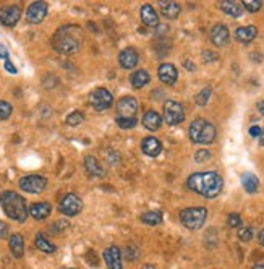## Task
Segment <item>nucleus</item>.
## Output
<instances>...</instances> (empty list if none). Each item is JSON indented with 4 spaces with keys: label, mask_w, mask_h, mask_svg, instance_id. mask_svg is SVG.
<instances>
[{
    "label": "nucleus",
    "mask_w": 264,
    "mask_h": 269,
    "mask_svg": "<svg viewBox=\"0 0 264 269\" xmlns=\"http://www.w3.org/2000/svg\"><path fill=\"white\" fill-rule=\"evenodd\" d=\"M256 36H258V29H256V26H253V24H250V26H240V28L235 31L237 41H238V42H243V44L251 42Z\"/></svg>",
    "instance_id": "21"
},
{
    "label": "nucleus",
    "mask_w": 264,
    "mask_h": 269,
    "mask_svg": "<svg viewBox=\"0 0 264 269\" xmlns=\"http://www.w3.org/2000/svg\"><path fill=\"white\" fill-rule=\"evenodd\" d=\"M258 110H260V114L261 115H264V101H260V102H258Z\"/></svg>",
    "instance_id": "44"
},
{
    "label": "nucleus",
    "mask_w": 264,
    "mask_h": 269,
    "mask_svg": "<svg viewBox=\"0 0 264 269\" xmlns=\"http://www.w3.org/2000/svg\"><path fill=\"white\" fill-rule=\"evenodd\" d=\"M185 65H186V68H188V70H195V67H193L191 62H185Z\"/></svg>",
    "instance_id": "46"
},
{
    "label": "nucleus",
    "mask_w": 264,
    "mask_h": 269,
    "mask_svg": "<svg viewBox=\"0 0 264 269\" xmlns=\"http://www.w3.org/2000/svg\"><path fill=\"white\" fill-rule=\"evenodd\" d=\"M253 269H264V265H255Z\"/></svg>",
    "instance_id": "47"
},
{
    "label": "nucleus",
    "mask_w": 264,
    "mask_h": 269,
    "mask_svg": "<svg viewBox=\"0 0 264 269\" xmlns=\"http://www.w3.org/2000/svg\"><path fill=\"white\" fill-rule=\"evenodd\" d=\"M0 205H2L5 214H7L10 219H13L16 222L26 221L28 208L23 196H20L15 192H3L0 195Z\"/></svg>",
    "instance_id": "3"
},
{
    "label": "nucleus",
    "mask_w": 264,
    "mask_h": 269,
    "mask_svg": "<svg viewBox=\"0 0 264 269\" xmlns=\"http://www.w3.org/2000/svg\"><path fill=\"white\" fill-rule=\"evenodd\" d=\"M34 245H36V248H39L41 252H44V253H54L57 248H55V245L54 244H50V242L44 237L42 234H37L36 235V239H34Z\"/></svg>",
    "instance_id": "28"
},
{
    "label": "nucleus",
    "mask_w": 264,
    "mask_h": 269,
    "mask_svg": "<svg viewBox=\"0 0 264 269\" xmlns=\"http://www.w3.org/2000/svg\"><path fill=\"white\" fill-rule=\"evenodd\" d=\"M81 42H83V31L78 26H73V24L62 26L52 36L54 49L63 55L76 54L78 49L81 47Z\"/></svg>",
    "instance_id": "2"
},
{
    "label": "nucleus",
    "mask_w": 264,
    "mask_h": 269,
    "mask_svg": "<svg viewBox=\"0 0 264 269\" xmlns=\"http://www.w3.org/2000/svg\"><path fill=\"white\" fill-rule=\"evenodd\" d=\"M263 6V2L261 0H245L243 2V8L245 10H248V11H251V13H255V11H258Z\"/></svg>",
    "instance_id": "32"
},
{
    "label": "nucleus",
    "mask_w": 264,
    "mask_h": 269,
    "mask_svg": "<svg viewBox=\"0 0 264 269\" xmlns=\"http://www.w3.org/2000/svg\"><path fill=\"white\" fill-rule=\"evenodd\" d=\"M258 240H260V244L264 247V229H263V231L260 232V235H258Z\"/></svg>",
    "instance_id": "45"
},
{
    "label": "nucleus",
    "mask_w": 264,
    "mask_h": 269,
    "mask_svg": "<svg viewBox=\"0 0 264 269\" xmlns=\"http://www.w3.org/2000/svg\"><path fill=\"white\" fill-rule=\"evenodd\" d=\"M112 102H114V97L106 88H98L89 94V104H91L96 110H106L112 106Z\"/></svg>",
    "instance_id": "9"
},
{
    "label": "nucleus",
    "mask_w": 264,
    "mask_h": 269,
    "mask_svg": "<svg viewBox=\"0 0 264 269\" xmlns=\"http://www.w3.org/2000/svg\"><path fill=\"white\" fill-rule=\"evenodd\" d=\"M157 75H159V80L162 81L164 84H169V86H172V84H175V81H177L178 71L172 63H162L159 67V70H157Z\"/></svg>",
    "instance_id": "15"
},
{
    "label": "nucleus",
    "mask_w": 264,
    "mask_h": 269,
    "mask_svg": "<svg viewBox=\"0 0 264 269\" xmlns=\"http://www.w3.org/2000/svg\"><path fill=\"white\" fill-rule=\"evenodd\" d=\"M0 58H5V60H8V50L5 47L3 44H0Z\"/></svg>",
    "instance_id": "42"
},
{
    "label": "nucleus",
    "mask_w": 264,
    "mask_h": 269,
    "mask_svg": "<svg viewBox=\"0 0 264 269\" xmlns=\"http://www.w3.org/2000/svg\"><path fill=\"white\" fill-rule=\"evenodd\" d=\"M186 187H188L191 192L201 195L208 200H212L221 195L224 180L222 177L216 172H198L188 177Z\"/></svg>",
    "instance_id": "1"
},
{
    "label": "nucleus",
    "mask_w": 264,
    "mask_h": 269,
    "mask_svg": "<svg viewBox=\"0 0 264 269\" xmlns=\"http://www.w3.org/2000/svg\"><path fill=\"white\" fill-rule=\"evenodd\" d=\"M136 123H138L136 119H120V117H117V125H119L120 128H124V130L136 127Z\"/></svg>",
    "instance_id": "34"
},
{
    "label": "nucleus",
    "mask_w": 264,
    "mask_h": 269,
    "mask_svg": "<svg viewBox=\"0 0 264 269\" xmlns=\"http://www.w3.org/2000/svg\"><path fill=\"white\" fill-rule=\"evenodd\" d=\"M208 218V209L203 206H196V208H186L180 213V222L190 231H198L201 229Z\"/></svg>",
    "instance_id": "5"
},
{
    "label": "nucleus",
    "mask_w": 264,
    "mask_h": 269,
    "mask_svg": "<svg viewBox=\"0 0 264 269\" xmlns=\"http://www.w3.org/2000/svg\"><path fill=\"white\" fill-rule=\"evenodd\" d=\"M209 97H211V88H204V89L201 91V93H199V94L196 96V104H198V106L204 107L206 104H208Z\"/></svg>",
    "instance_id": "31"
},
{
    "label": "nucleus",
    "mask_w": 264,
    "mask_h": 269,
    "mask_svg": "<svg viewBox=\"0 0 264 269\" xmlns=\"http://www.w3.org/2000/svg\"><path fill=\"white\" fill-rule=\"evenodd\" d=\"M104 261L109 269H124L122 265V252L117 247H111L104 252Z\"/></svg>",
    "instance_id": "16"
},
{
    "label": "nucleus",
    "mask_w": 264,
    "mask_h": 269,
    "mask_svg": "<svg viewBox=\"0 0 264 269\" xmlns=\"http://www.w3.org/2000/svg\"><path fill=\"white\" fill-rule=\"evenodd\" d=\"M261 133H263L261 127L255 125V127H251V128H250V135L253 136V138H256V136H261Z\"/></svg>",
    "instance_id": "40"
},
{
    "label": "nucleus",
    "mask_w": 264,
    "mask_h": 269,
    "mask_svg": "<svg viewBox=\"0 0 264 269\" xmlns=\"http://www.w3.org/2000/svg\"><path fill=\"white\" fill-rule=\"evenodd\" d=\"M85 167H86V172L91 177H104L106 175L104 169H102L99 161L96 159L94 156H86L85 157Z\"/></svg>",
    "instance_id": "23"
},
{
    "label": "nucleus",
    "mask_w": 264,
    "mask_h": 269,
    "mask_svg": "<svg viewBox=\"0 0 264 269\" xmlns=\"http://www.w3.org/2000/svg\"><path fill=\"white\" fill-rule=\"evenodd\" d=\"M209 157H211V153H209L208 149H199L198 153L195 154V161L201 164V162L209 161Z\"/></svg>",
    "instance_id": "35"
},
{
    "label": "nucleus",
    "mask_w": 264,
    "mask_h": 269,
    "mask_svg": "<svg viewBox=\"0 0 264 269\" xmlns=\"http://www.w3.org/2000/svg\"><path fill=\"white\" fill-rule=\"evenodd\" d=\"M238 237H240L242 242H250L253 239V231L250 227H243L240 232H238Z\"/></svg>",
    "instance_id": "36"
},
{
    "label": "nucleus",
    "mask_w": 264,
    "mask_h": 269,
    "mask_svg": "<svg viewBox=\"0 0 264 269\" xmlns=\"http://www.w3.org/2000/svg\"><path fill=\"white\" fill-rule=\"evenodd\" d=\"M141 151L149 157H157L160 154V151H162V144H160L157 138L146 136L144 140L141 141Z\"/></svg>",
    "instance_id": "17"
},
{
    "label": "nucleus",
    "mask_w": 264,
    "mask_h": 269,
    "mask_svg": "<svg viewBox=\"0 0 264 269\" xmlns=\"http://www.w3.org/2000/svg\"><path fill=\"white\" fill-rule=\"evenodd\" d=\"M20 188L26 193H42L47 187V179L41 175H26L20 179Z\"/></svg>",
    "instance_id": "7"
},
{
    "label": "nucleus",
    "mask_w": 264,
    "mask_h": 269,
    "mask_svg": "<svg viewBox=\"0 0 264 269\" xmlns=\"http://www.w3.org/2000/svg\"><path fill=\"white\" fill-rule=\"evenodd\" d=\"M10 245V252L15 258H21L24 253V240L21 234H13L8 240Z\"/></svg>",
    "instance_id": "22"
},
{
    "label": "nucleus",
    "mask_w": 264,
    "mask_h": 269,
    "mask_svg": "<svg viewBox=\"0 0 264 269\" xmlns=\"http://www.w3.org/2000/svg\"><path fill=\"white\" fill-rule=\"evenodd\" d=\"M242 185L248 193H256L258 188H260V180H258V177L255 174L247 172L242 175Z\"/></svg>",
    "instance_id": "27"
},
{
    "label": "nucleus",
    "mask_w": 264,
    "mask_h": 269,
    "mask_svg": "<svg viewBox=\"0 0 264 269\" xmlns=\"http://www.w3.org/2000/svg\"><path fill=\"white\" fill-rule=\"evenodd\" d=\"M141 21L149 28H156L159 26V15L157 11L152 8L151 5H143L141 6Z\"/></svg>",
    "instance_id": "19"
},
{
    "label": "nucleus",
    "mask_w": 264,
    "mask_h": 269,
    "mask_svg": "<svg viewBox=\"0 0 264 269\" xmlns=\"http://www.w3.org/2000/svg\"><path fill=\"white\" fill-rule=\"evenodd\" d=\"M185 119L182 104L177 101H167L164 104V120L167 125H178Z\"/></svg>",
    "instance_id": "6"
},
{
    "label": "nucleus",
    "mask_w": 264,
    "mask_h": 269,
    "mask_svg": "<svg viewBox=\"0 0 264 269\" xmlns=\"http://www.w3.org/2000/svg\"><path fill=\"white\" fill-rule=\"evenodd\" d=\"M260 138H261V144H263V146H264V132L261 133V136H260Z\"/></svg>",
    "instance_id": "49"
},
{
    "label": "nucleus",
    "mask_w": 264,
    "mask_h": 269,
    "mask_svg": "<svg viewBox=\"0 0 264 269\" xmlns=\"http://www.w3.org/2000/svg\"><path fill=\"white\" fill-rule=\"evenodd\" d=\"M141 222H144L147 226H157L162 222V213L160 211H147L144 214H141Z\"/></svg>",
    "instance_id": "29"
},
{
    "label": "nucleus",
    "mask_w": 264,
    "mask_h": 269,
    "mask_svg": "<svg viewBox=\"0 0 264 269\" xmlns=\"http://www.w3.org/2000/svg\"><path fill=\"white\" fill-rule=\"evenodd\" d=\"M211 41L214 45H219V47H222L225 45L229 41H230V32H229V28L225 24H216L212 26L211 29Z\"/></svg>",
    "instance_id": "14"
},
{
    "label": "nucleus",
    "mask_w": 264,
    "mask_h": 269,
    "mask_svg": "<svg viewBox=\"0 0 264 269\" xmlns=\"http://www.w3.org/2000/svg\"><path fill=\"white\" fill-rule=\"evenodd\" d=\"M50 211H52V208H50L49 203H34V205L29 206L28 214L31 216V218L37 219V221H42V219L49 218Z\"/></svg>",
    "instance_id": "18"
},
{
    "label": "nucleus",
    "mask_w": 264,
    "mask_h": 269,
    "mask_svg": "<svg viewBox=\"0 0 264 269\" xmlns=\"http://www.w3.org/2000/svg\"><path fill=\"white\" fill-rule=\"evenodd\" d=\"M143 125L146 130H149V132H156L159 130V127L162 125V119H160V115L156 112V110H147L143 115Z\"/></svg>",
    "instance_id": "20"
},
{
    "label": "nucleus",
    "mask_w": 264,
    "mask_h": 269,
    "mask_svg": "<svg viewBox=\"0 0 264 269\" xmlns=\"http://www.w3.org/2000/svg\"><path fill=\"white\" fill-rule=\"evenodd\" d=\"M203 57H204V60H206V62L217 60V55H214V52H209V50H206L204 54H203Z\"/></svg>",
    "instance_id": "41"
},
{
    "label": "nucleus",
    "mask_w": 264,
    "mask_h": 269,
    "mask_svg": "<svg viewBox=\"0 0 264 269\" xmlns=\"http://www.w3.org/2000/svg\"><path fill=\"white\" fill-rule=\"evenodd\" d=\"M138 257H139V250H138L136 247L130 245V247L127 248V258L130 260V261H134Z\"/></svg>",
    "instance_id": "38"
},
{
    "label": "nucleus",
    "mask_w": 264,
    "mask_h": 269,
    "mask_svg": "<svg viewBox=\"0 0 264 269\" xmlns=\"http://www.w3.org/2000/svg\"><path fill=\"white\" fill-rule=\"evenodd\" d=\"M190 140L198 144H211L216 140V127L206 119H196L191 122L188 130Z\"/></svg>",
    "instance_id": "4"
},
{
    "label": "nucleus",
    "mask_w": 264,
    "mask_h": 269,
    "mask_svg": "<svg viewBox=\"0 0 264 269\" xmlns=\"http://www.w3.org/2000/svg\"><path fill=\"white\" fill-rule=\"evenodd\" d=\"M149 80H151L149 73H147L146 70H136V71H133L130 76V83L134 89H141L143 86H146V84L149 83Z\"/></svg>",
    "instance_id": "25"
},
{
    "label": "nucleus",
    "mask_w": 264,
    "mask_h": 269,
    "mask_svg": "<svg viewBox=\"0 0 264 269\" xmlns=\"http://www.w3.org/2000/svg\"><path fill=\"white\" fill-rule=\"evenodd\" d=\"M227 222H229V226L230 227H240L242 226V218L238 214H235V213H232V214H229V219H227Z\"/></svg>",
    "instance_id": "37"
},
{
    "label": "nucleus",
    "mask_w": 264,
    "mask_h": 269,
    "mask_svg": "<svg viewBox=\"0 0 264 269\" xmlns=\"http://www.w3.org/2000/svg\"><path fill=\"white\" fill-rule=\"evenodd\" d=\"M8 235V226L0 221V239H5Z\"/></svg>",
    "instance_id": "39"
},
{
    "label": "nucleus",
    "mask_w": 264,
    "mask_h": 269,
    "mask_svg": "<svg viewBox=\"0 0 264 269\" xmlns=\"http://www.w3.org/2000/svg\"><path fill=\"white\" fill-rule=\"evenodd\" d=\"M11 104L8 102H5V101H0V122L5 120V119H8V117L11 115Z\"/></svg>",
    "instance_id": "33"
},
{
    "label": "nucleus",
    "mask_w": 264,
    "mask_h": 269,
    "mask_svg": "<svg viewBox=\"0 0 264 269\" xmlns=\"http://www.w3.org/2000/svg\"><path fill=\"white\" fill-rule=\"evenodd\" d=\"M20 18H21V8L18 5H7L3 8H0V23L3 26L13 28L20 21Z\"/></svg>",
    "instance_id": "11"
},
{
    "label": "nucleus",
    "mask_w": 264,
    "mask_h": 269,
    "mask_svg": "<svg viewBox=\"0 0 264 269\" xmlns=\"http://www.w3.org/2000/svg\"><path fill=\"white\" fill-rule=\"evenodd\" d=\"M138 60H139V55L138 52L134 50L133 47H127L120 52L119 55V62H120V67L125 68V70H132L138 65Z\"/></svg>",
    "instance_id": "13"
},
{
    "label": "nucleus",
    "mask_w": 264,
    "mask_h": 269,
    "mask_svg": "<svg viewBox=\"0 0 264 269\" xmlns=\"http://www.w3.org/2000/svg\"><path fill=\"white\" fill-rule=\"evenodd\" d=\"M180 10H182V6H180L177 2H160V11H162V15L169 19H175L178 15H180Z\"/></svg>",
    "instance_id": "26"
},
{
    "label": "nucleus",
    "mask_w": 264,
    "mask_h": 269,
    "mask_svg": "<svg viewBox=\"0 0 264 269\" xmlns=\"http://www.w3.org/2000/svg\"><path fill=\"white\" fill-rule=\"evenodd\" d=\"M83 120H85V115H83V112H80V110H75V112L68 114L65 123L70 127H76V125H80Z\"/></svg>",
    "instance_id": "30"
},
{
    "label": "nucleus",
    "mask_w": 264,
    "mask_h": 269,
    "mask_svg": "<svg viewBox=\"0 0 264 269\" xmlns=\"http://www.w3.org/2000/svg\"><path fill=\"white\" fill-rule=\"evenodd\" d=\"M143 269H156V268H154V266H151V265H146Z\"/></svg>",
    "instance_id": "48"
},
{
    "label": "nucleus",
    "mask_w": 264,
    "mask_h": 269,
    "mask_svg": "<svg viewBox=\"0 0 264 269\" xmlns=\"http://www.w3.org/2000/svg\"><path fill=\"white\" fill-rule=\"evenodd\" d=\"M5 70L10 71V73H16V68H15V65L11 63L10 60H5Z\"/></svg>",
    "instance_id": "43"
},
{
    "label": "nucleus",
    "mask_w": 264,
    "mask_h": 269,
    "mask_svg": "<svg viewBox=\"0 0 264 269\" xmlns=\"http://www.w3.org/2000/svg\"><path fill=\"white\" fill-rule=\"evenodd\" d=\"M221 10L232 18H240L243 15V5L234 2V0H225V2H222Z\"/></svg>",
    "instance_id": "24"
},
{
    "label": "nucleus",
    "mask_w": 264,
    "mask_h": 269,
    "mask_svg": "<svg viewBox=\"0 0 264 269\" xmlns=\"http://www.w3.org/2000/svg\"><path fill=\"white\" fill-rule=\"evenodd\" d=\"M81 209H83V201H81L76 195H73V193L65 195V196H63V198L60 200V203H59V211H60L62 214L68 216V218L80 214Z\"/></svg>",
    "instance_id": "8"
},
{
    "label": "nucleus",
    "mask_w": 264,
    "mask_h": 269,
    "mask_svg": "<svg viewBox=\"0 0 264 269\" xmlns=\"http://www.w3.org/2000/svg\"><path fill=\"white\" fill-rule=\"evenodd\" d=\"M46 15H47V3L46 2H34V3H31L26 10L28 21L33 24L41 23L42 19L46 18Z\"/></svg>",
    "instance_id": "12"
},
{
    "label": "nucleus",
    "mask_w": 264,
    "mask_h": 269,
    "mask_svg": "<svg viewBox=\"0 0 264 269\" xmlns=\"http://www.w3.org/2000/svg\"><path fill=\"white\" fill-rule=\"evenodd\" d=\"M138 101L132 96H125L122 97L117 104V117L120 119H136V112H138Z\"/></svg>",
    "instance_id": "10"
}]
</instances>
